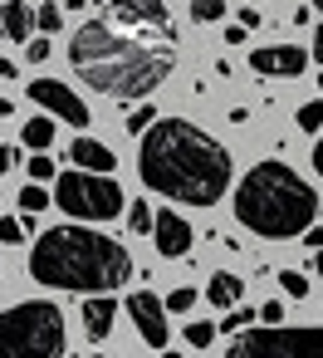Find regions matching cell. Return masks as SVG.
I'll return each instance as SVG.
<instances>
[{
	"label": "cell",
	"instance_id": "836d02e7",
	"mask_svg": "<svg viewBox=\"0 0 323 358\" xmlns=\"http://www.w3.org/2000/svg\"><path fill=\"white\" fill-rule=\"evenodd\" d=\"M240 25H245V30H250V25H260V10H255V6H245V10H240Z\"/></svg>",
	"mask_w": 323,
	"mask_h": 358
},
{
	"label": "cell",
	"instance_id": "603a6c76",
	"mask_svg": "<svg viewBox=\"0 0 323 358\" xmlns=\"http://www.w3.org/2000/svg\"><path fill=\"white\" fill-rule=\"evenodd\" d=\"M294 123H299V133H318V128H323V99H313V103H303Z\"/></svg>",
	"mask_w": 323,
	"mask_h": 358
},
{
	"label": "cell",
	"instance_id": "f1b7e54d",
	"mask_svg": "<svg viewBox=\"0 0 323 358\" xmlns=\"http://www.w3.org/2000/svg\"><path fill=\"white\" fill-rule=\"evenodd\" d=\"M30 177H35V182H54L59 172H54V162H50L45 152H35V157H30Z\"/></svg>",
	"mask_w": 323,
	"mask_h": 358
},
{
	"label": "cell",
	"instance_id": "7402d4cb",
	"mask_svg": "<svg viewBox=\"0 0 323 358\" xmlns=\"http://www.w3.org/2000/svg\"><path fill=\"white\" fill-rule=\"evenodd\" d=\"M35 25H40V35H59L64 30V10L59 6H40L35 10Z\"/></svg>",
	"mask_w": 323,
	"mask_h": 358
},
{
	"label": "cell",
	"instance_id": "d4e9b609",
	"mask_svg": "<svg viewBox=\"0 0 323 358\" xmlns=\"http://www.w3.org/2000/svg\"><path fill=\"white\" fill-rule=\"evenodd\" d=\"M255 319H260L255 309L235 304V309H230V319H220V334H240V329H245V324H255Z\"/></svg>",
	"mask_w": 323,
	"mask_h": 358
},
{
	"label": "cell",
	"instance_id": "e0dca14e",
	"mask_svg": "<svg viewBox=\"0 0 323 358\" xmlns=\"http://www.w3.org/2000/svg\"><path fill=\"white\" fill-rule=\"evenodd\" d=\"M50 143H54V118H30V123H25V148L45 152Z\"/></svg>",
	"mask_w": 323,
	"mask_h": 358
},
{
	"label": "cell",
	"instance_id": "52a82bcc",
	"mask_svg": "<svg viewBox=\"0 0 323 358\" xmlns=\"http://www.w3.org/2000/svg\"><path fill=\"white\" fill-rule=\"evenodd\" d=\"M230 353L240 358H323V329H255L230 338Z\"/></svg>",
	"mask_w": 323,
	"mask_h": 358
},
{
	"label": "cell",
	"instance_id": "cb8c5ba5",
	"mask_svg": "<svg viewBox=\"0 0 323 358\" xmlns=\"http://www.w3.org/2000/svg\"><path fill=\"white\" fill-rule=\"evenodd\" d=\"M152 221H157V211H152L147 201H133V206H128V226H133L137 236H142V231H152Z\"/></svg>",
	"mask_w": 323,
	"mask_h": 358
},
{
	"label": "cell",
	"instance_id": "4dcf8cb0",
	"mask_svg": "<svg viewBox=\"0 0 323 358\" xmlns=\"http://www.w3.org/2000/svg\"><path fill=\"white\" fill-rule=\"evenodd\" d=\"M260 319H264V324H279V319H284V304H279V299H269V304L260 309Z\"/></svg>",
	"mask_w": 323,
	"mask_h": 358
},
{
	"label": "cell",
	"instance_id": "3957f363",
	"mask_svg": "<svg viewBox=\"0 0 323 358\" xmlns=\"http://www.w3.org/2000/svg\"><path fill=\"white\" fill-rule=\"evenodd\" d=\"M30 275L45 289L98 294V289H123L133 280V255L123 241H108L103 231H93V221L89 226H54L35 241Z\"/></svg>",
	"mask_w": 323,
	"mask_h": 358
},
{
	"label": "cell",
	"instance_id": "60d3db41",
	"mask_svg": "<svg viewBox=\"0 0 323 358\" xmlns=\"http://www.w3.org/2000/svg\"><path fill=\"white\" fill-rule=\"evenodd\" d=\"M308 6H313V10H318V15H323V0H308Z\"/></svg>",
	"mask_w": 323,
	"mask_h": 358
},
{
	"label": "cell",
	"instance_id": "4316f807",
	"mask_svg": "<svg viewBox=\"0 0 323 358\" xmlns=\"http://www.w3.org/2000/svg\"><path fill=\"white\" fill-rule=\"evenodd\" d=\"M0 241H6V245H25V221L0 216Z\"/></svg>",
	"mask_w": 323,
	"mask_h": 358
},
{
	"label": "cell",
	"instance_id": "484cf974",
	"mask_svg": "<svg viewBox=\"0 0 323 358\" xmlns=\"http://www.w3.org/2000/svg\"><path fill=\"white\" fill-rule=\"evenodd\" d=\"M220 10H225L220 0H191V20H196V25H211V20H220Z\"/></svg>",
	"mask_w": 323,
	"mask_h": 358
},
{
	"label": "cell",
	"instance_id": "8fae6325",
	"mask_svg": "<svg viewBox=\"0 0 323 358\" xmlns=\"http://www.w3.org/2000/svg\"><path fill=\"white\" fill-rule=\"evenodd\" d=\"M308 55L299 45H264V50H250V69L255 74H269V79H294L303 74Z\"/></svg>",
	"mask_w": 323,
	"mask_h": 358
},
{
	"label": "cell",
	"instance_id": "9a60e30c",
	"mask_svg": "<svg viewBox=\"0 0 323 358\" xmlns=\"http://www.w3.org/2000/svg\"><path fill=\"white\" fill-rule=\"evenodd\" d=\"M69 162H79V167H89V172H113V167H118L113 148H108V143H93V138H79V143L69 148Z\"/></svg>",
	"mask_w": 323,
	"mask_h": 358
},
{
	"label": "cell",
	"instance_id": "ba28073f",
	"mask_svg": "<svg viewBox=\"0 0 323 358\" xmlns=\"http://www.w3.org/2000/svg\"><path fill=\"white\" fill-rule=\"evenodd\" d=\"M128 314H133V329L147 348H167L172 329H167V299H157L152 289H133L128 294Z\"/></svg>",
	"mask_w": 323,
	"mask_h": 358
},
{
	"label": "cell",
	"instance_id": "e575fe53",
	"mask_svg": "<svg viewBox=\"0 0 323 358\" xmlns=\"http://www.w3.org/2000/svg\"><path fill=\"white\" fill-rule=\"evenodd\" d=\"M225 45H245V25H230L225 30Z\"/></svg>",
	"mask_w": 323,
	"mask_h": 358
},
{
	"label": "cell",
	"instance_id": "ac0fdd59",
	"mask_svg": "<svg viewBox=\"0 0 323 358\" xmlns=\"http://www.w3.org/2000/svg\"><path fill=\"white\" fill-rule=\"evenodd\" d=\"M15 201H20V211H35V216H40L45 206H54V196H50V192H45V182H35V177H30V187H20V196H15Z\"/></svg>",
	"mask_w": 323,
	"mask_h": 358
},
{
	"label": "cell",
	"instance_id": "83f0119b",
	"mask_svg": "<svg viewBox=\"0 0 323 358\" xmlns=\"http://www.w3.org/2000/svg\"><path fill=\"white\" fill-rule=\"evenodd\" d=\"M50 55H54V45H50V35H35V40L25 45V59H30V64H45Z\"/></svg>",
	"mask_w": 323,
	"mask_h": 358
},
{
	"label": "cell",
	"instance_id": "7c38bea8",
	"mask_svg": "<svg viewBox=\"0 0 323 358\" xmlns=\"http://www.w3.org/2000/svg\"><path fill=\"white\" fill-rule=\"evenodd\" d=\"M152 236H157V255H167V260H186L191 255V226H186L181 211H172V206L157 211Z\"/></svg>",
	"mask_w": 323,
	"mask_h": 358
},
{
	"label": "cell",
	"instance_id": "d6986e66",
	"mask_svg": "<svg viewBox=\"0 0 323 358\" xmlns=\"http://www.w3.org/2000/svg\"><path fill=\"white\" fill-rule=\"evenodd\" d=\"M152 123H157V108H152V103H147V99H142V108H133V113H128V123H123V128H128V133H133V138H142V133H147V128H152Z\"/></svg>",
	"mask_w": 323,
	"mask_h": 358
},
{
	"label": "cell",
	"instance_id": "8d00e7d4",
	"mask_svg": "<svg viewBox=\"0 0 323 358\" xmlns=\"http://www.w3.org/2000/svg\"><path fill=\"white\" fill-rule=\"evenodd\" d=\"M15 74H20V69H15L10 59H0V79H15Z\"/></svg>",
	"mask_w": 323,
	"mask_h": 358
},
{
	"label": "cell",
	"instance_id": "f35d334b",
	"mask_svg": "<svg viewBox=\"0 0 323 358\" xmlns=\"http://www.w3.org/2000/svg\"><path fill=\"white\" fill-rule=\"evenodd\" d=\"M10 113H15V103H10L6 94H0V118H10Z\"/></svg>",
	"mask_w": 323,
	"mask_h": 358
},
{
	"label": "cell",
	"instance_id": "d6a6232c",
	"mask_svg": "<svg viewBox=\"0 0 323 358\" xmlns=\"http://www.w3.org/2000/svg\"><path fill=\"white\" fill-rule=\"evenodd\" d=\"M15 157H20V152H15V148H0V177H6V172H10V167H15Z\"/></svg>",
	"mask_w": 323,
	"mask_h": 358
},
{
	"label": "cell",
	"instance_id": "ab89813d",
	"mask_svg": "<svg viewBox=\"0 0 323 358\" xmlns=\"http://www.w3.org/2000/svg\"><path fill=\"white\" fill-rule=\"evenodd\" d=\"M313 270H318V275H323V250H318V255H313Z\"/></svg>",
	"mask_w": 323,
	"mask_h": 358
},
{
	"label": "cell",
	"instance_id": "1f68e13d",
	"mask_svg": "<svg viewBox=\"0 0 323 358\" xmlns=\"http://www.w3.org/2000/svg\"><path fill=\"white\" fill-rule=\"evenodd\" d=\"M299 241H303V245H308V250H323V231H318V226H308V231H303V236H299Z\"/></svg>",
	"mask_w": 323,
	"mask_h": 358
},
{
	"label": "cell",
	"instance_id": "f546056e",
	"mask_svg": "<svg viewBox=\"0 0 323 358\" xmlns=\"http://www.w3.org/2000/svg\"><path fill=\"white\" fill-rule=\"evenodd\" d=\"M191 304H196V289H186V285H181V289H172V294H167V309H172V314H186V309H191Z\"/></svg>",
	"mask_w": 323,
	"mask_h": 358
},
{
	"label": "cell",
	"instance_id": "2e32d148",
	"mask_svg": "<svg viewBox=\"0 0 323 358\" xmlns=\"http://www.w3.org/2000/svg\"><path fill=\"white\" fill-rule=\"evenodd\" d=\"M240 294H245V280H240V275H230V270H216V275L206 280V299H211L216 309H235V304H240Z\"/></svg>",
	"mask_w": 323,
	"mask_h": 358
},
{
	"label": "cell",
	"instance_id": "5bb4252c",
	"mask_svg": "<svg viewBox=\"0 0 323 358\" xmlns=\"http://www.w3.org/2000/svg\"><path fill=\"white\" fill-rule=\"evenodd\" d=\"M35 30L40 25H35V10L25 6V0H6V6H0V35H6L10 45H25Z\"/></svg>",
	"mask_w": 323,
	"mask_h": 358
},
{
	"label": "cell",
	"instance_id": "d590c367",
	"mask_svg": "<svg viewBox=\"0 0 323 358\" xmlns=\"http://www.w3.org/2000/svg\"><path fill=\"white\" fill-rule=\"evenodd\" d=\"M313 59H318V64H323V25H318V30H313Z\"/></svg>",
	"mask_w": 323,
	"mask_h": 358
},
{
	"label": "cell",
	"instance_id": "b9f144b4",
	"mask_svg": "<svg viewBox=\"0 0 323 358\" xmlns=\"http://www.w3.org/2000/svg\"><path fill=\"white\" fill-rule=\"evenodd\" d=\"M318 94H323V74H318Z\"/></svg>",
	"mask_w": 323,
	"mask_h": 358
},
{
	"label": "cell",
	"instance_id": "5b68a950",
	"mask_svg": "<svg viewBox=\"0 0 323 358\" xmlns=\"http://www.w3.org/2000/svg\"><path fill=\"white\" fill-rule=\"evenodd\" d=\"M64 314L50 299H25L0 309V353H64Z\"/></svg>",
	"mask_w": 323,
	"mask_h": 358
},
{
	"label": "cell",
	"instance_id": "30bf717a",
	"mask_svg": "<svg viewBox=\"0 0 323 358\" xmlns=\"http://www.w3.org/2000/svg\"><path fill=\"white\" fill-rule=\"evenodd\" d=\"M123 30H162L172 40V20H167V6L162 0H113V10H108Z\"/></svg>",
	"mask_w": 323,
	"mask_h": 358
},
{
	"label": "cell",
	"instance_id": "9c48e42d",
	"mask_svg": "<svg viewBox=\"0 0 323 358\" xmlns=\"http://www.w3.org/2000/svg\"><path fill=\"white\" fill-rule=\"evenodd\" d=\"M30 99H35L40 108H50L54 118H64L69 128H89V108H84V99H79L69 84H59V79H35V84H30Z\"/></svg>",
	"mask_w": 323,
	"mask_h": 358
},
{
	"label": "cell",
	"instance_id": "7a4b0ae2",
	"mask_svg": "<svg viewBox=\"0 0 323 358\" xmlns=\"http://www.w3.org/2000/svg\"><path fill=\"white\" fill-rule=\"evenodd\" d=\"M69 64L93 94L142 103L176 69V50L152 45L142 30H123L118 20H89L69 40Z\"/></svg>",
	"mask_w": 323,
	"mask_h": 358
},
{
	"label": "cell",
	"instance_id": "ffe728a7",
	"mask_svg": "<svg viewBox=\"0 0 323 358\" xmlns=\"http://www.w3.org/2000/svg\"><path fill=\"white\" fill-rule=\"evenodd\" d=\"M279 289L289 299H308V275L303 270H279Z\"/></svg>",
	"mask_w": 323,
	"mask_h": 358
},
{
	"label": "cell",
	"instance_id": "8992f818",
	"mask_svg": "<svg viewBox=\"0 0 323 358\" xmlns=\"http://www.w3.org/2000/svg\"><path fill=\"white\" fill-rule=\"evenodd\" d=\"M54 206H64V216H74V221H113L128 211L113 172H89V167L54 177Z\"/></svg>",
	"mask_w": 323,
	"mask_h": 358
},
{
	"label": "cell",
	"instance_id": "74e56055",
	"mask_svg": "<svg viewBox=\"0 0 323 358\" xmlns=\"http://www.w3.org/2000/svg\"><path fill=\"white\" fill-rule=\"evenodd\" d=\"M313 167H318V177H323V138H318V148H313Z\"/></svg>",
	"mask_w": 323,
	"mask_h": 358
},
{
	"label": "cell",
	"instance_id": "6da1fadb",
	"mask_svg": "<svg viewBox=\"0 0 323 358\" xmlns=\"http://www.w3.org/2000/svg\"><path fill=\"white\" fill-rule=\"evenodd\" d=\"M230 152L186 118H157L137 138V177L167 201L216 206L230 192Z\"/></svg>",
	"mask_w": 323,
	"mask_h": 358
},
{
	"label": "cell",
	"instance_id": "277c9868",
	"mask_svg": "<svg viewBox=\"0 0 323 358\" xmlns=\"http://www.w3.org/2000/svg\"><path fill=\"white\" fill-rule=\"evenodd\" d=\"M318 216V192L289 162H255L235 187V221L260 241H299Z\"/></svg>",
	"mask_w": 323,
	"mask_h": 358
},
{
	"label": "cell",
	"instance_id": "4fadbf2b",
	"mask_svg": "<svg viewBox=\"0 0 323 358\" xmlns=\"http://www.w3.org/2000/svg\"><path fill=\"white\" fill-rule=\"evenodd\" d=\"M113 319H118V299H113V289H98V294L84 299V334H89L93 343H103V338L113 334Z\"/></svg>",
	"mask_w": 323,
	"mask_h": 358
},
{
	"label": "cell",
	"instance_id": "44dd1931",
	"mask_svg": "<svg viewBox=\"0 0 323 358\" xmlns=\"http://www.w3.org/2000/svg\"><path fill=\"white\" fill-rule=\"evenodd\" d=\"M216 334H220V324H206V319L186 324V343H191V348H211V343H216Z\"/></svg>",
	"mask_w": 323,
	"mask_h": 358
}]
</instances>
